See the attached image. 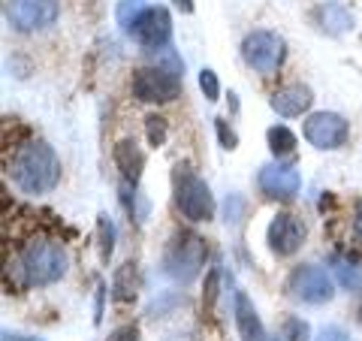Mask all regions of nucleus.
Here are the masks:
<instances>
[{"label":"nucleus","instance_id":"nucleus-27","mask_svg":"<svg viewBox=\"0 0 362 341\" xmlns=\"http://www.w3.org/2000/svg\"><path fill=\"white\" fill-rule=\"evenodd\" d=\"M218 130H221L223 149H235V133H233V130H230V133H226V124H223V121H218Z\"/></svg>","mask_w":362,"mask_h":341},{"label":"nucleus","instance_id":"nucleus-5","mask_svg":"<svg viewBox=\"0 0 362 341\" xmlns=\"http://www.w3.org/2000/svg\"><path fill=\"white\" fill-rule=\"evenodd\" d=\"M284 54H287V42L284 37L272 30H254L247 33L245 42H242V58L251 70L263 73V76H272L284 64Z\"/></svg>","mask_w":362,"mask_h":341},{"label":"nucleus","instance_id":"nucleus-2","mask_svg":"<svg viewBox=\"0 0 362 341\" xmlns=\"http://www.w3.org/2000/svg\"><path fill=\"white\" fill-rule=\"evenodd\" d=\"M66 269H70V257L58 242H49V238H33L25 245L18 260V272L25 278L28 287H49V284H58Z\"/></svg>","mask_w":362,"mask_h":341},{"label":"nucleus","instance_id":"nucleus-17","mask_svg":"<svg viewBox=\"0 0 362 341\" xmlns=\"http://www.w3.org/2000/svg\"><path fill=\"white\" fill-rule=\"evenodd\" d=\"M136 287H139V281H136V263H124V266L115 272L112 296H115L118 302H133V299H136Z\"/></svg>","mask_w":362,"mask_h":341},{"label":"nucleus","instance_id":"nucleus-1","mask_svg":"<svg viewBox=\"0 0 362 341\" xmlns=\"http://www.w3.org/2000/svg\"><path fill=\"white\" fill-rule=\"evenodd\" d=\"M9 175H13L16 187L30 197H42L58 187L61 181V157L54 154V149L42 139H30L25 145H18V151L13 154L9 163Z\"/></svg>","mask_w":362,"mask_h":341},{"label":"nucleus","instance_id":"nucleus-25","mask_svg":"<svg viewBox=\"0 0 362 341\" xmlns=\"http://www.w3.org/2000/svg\"><path fill=\"white\" fill-rule=\"evenodd\" d=\"M317 341H354V338H350V333H344L341 326H326V329H320Z\"/></svg>","mask_w":362,"mask_h":341},{"label":"nucleus","instance_id":"nucleus-6","mask_svg":"<svg viewBox=\"0 0 362 341\" xmlns=\"http://www.w3.org/2000/svg\"><path fill=\"white\" fill-rule=\"evenodd\" d=\"M130 88L139 103H169L181 94V79L178 73L163 70V67H142L133 73Z\"/></svg>","mask_w":362,"mask_h":341},{"label":"nucleus","instance_id":"nucleus-9","mask_svg":"<svg viewBox=\"0 0 362 341\" xmlns=\"http://www.w3.org/2000/svg\"><path fill=\"white\" fill-rule=\"evenodd\" d=\"M127 33L148 52L163 49V45L173 40V18H169L163 6H145L142 16L133 21Z\"/></svg>","mask_w":362,"mask_h":341},{"label":"nucleus","instance_id":"nucleus-14","mask_svg":"<svg viewBox=\"0 0 362 341\" xmlns=\"http://www.w3.org/2000/svg\"><path fill=\"white\" fill-rule=\"evenodd\" d=\"M269 103H272V109H275L278 115L296 118L314 103V94H311V88H305V85H287V88L275 91Z\"/></svg>","mask_w":362,"mask_h":341},{"label":"nucleus","instance_id":"nucleus-26","mask_svg":"<svg viewBox=\"0 0 362 341\" xmlns=\"http://www.w3.org/2000/svg\"><path fill=\"white\" fill-rule=\"evenodd\" d=\"M109 341H139V333H136L133 326H121L109 335Z\"/></svg>","mask_w":362,"mask_h":341},{"label":"nucleus","instance_id":"nucleus-19","mask_svg":"<svg viewBox=\"0 0 362 341\" xmlns=\"http://www.w3.org/2000/svg\"><path fill=\"white\" fill-rule=\"evenodd\" d=\"M97 230H100V260L109 263L112 251H115V226H112V221L106 218V214H100Z\"/></svg>","mask_w":362,"mask_h":341},{"label":"nucleus","instance_id":"nucleus-30","mask_svg":"<svg viewBox=\"0 0 362 341\" xmlns=\"http://www.w3.org/2000/svg\"><path fill=\"white\" fill-rule=\"evenodd\" d=\"M175 6L181 13H194V0H175Z\"/></svg>","mask_w":362,"mask_h":341},{"label":"nucleus","instance_id":"nucleus-29","mask_svg":"<svg viewBox=\"0 0 362 341\" xmlns=\"http://www.w3.org/2000/svg\"><path fill=\"white\" fill-rule=\"evenodd\" d=\"M354 233L362 238V206L356 209V218H354Z\"/></svg>","mask_w":362,"mask_h":341},{"label":"nucleus","instance_id":"nucleus-8","mask_svg":"<svg viewBox=\"0 0 362 341\" xmlns=\"http://www.w3.org/2000/svg\"><path fill=\"white\" fill-rule=\"evenodd\" d=\"M287 290L290 296L296 302H305V305H323L335 296L332 290V278L326 275L323 266H296L290 272L287 278Z\"/></svg>","mask_w":362,"mask_h":341},{"label":"nucleus","instance_id":"nucleus-3","mask_svg":"<svg viewBox=\"0 0 362 341\" xmlns=\"http://www.w3.org/2000/svg\"><path fill=\"white\" fill-rule=\"evenodd\" d=\"M206 257H209L206 238L197 233H178L166 248L163 272L178 284H190L206 266Z\"/></svg>","mask_w":362,"mask_h":341},{"label":"nucleus","instance_id":"nucleus-15","mask_svg":"<svg viewBox=\"0 0 362 341\" xmlns=\"http://www.w3.org/2000/svg\"><path fill=\"white\" fill-rule=\"evenodd\" d=\"M112 157H115V166L121 178L127 181V185H136L142 175V166H145V154L139 151V145H136L133 139H121L115 145V151H112Z\"/></svg>","mask_w":362,"mask_h":341},{"label":"nucleus","instance_id":"nucleus-23","mask_svg":"<svg viewBox=\"0 0 362 341\" xmlns=\"http://www.w3.org/2000/svg\"><path fill=\"white\" fill-rule=\"evenodd\" d=\"M284 338L287 341H308L311 338V329L305 320H296V317H290V320L284 323Z\"/></svg>","mask_w":362,"mask_h":341},{"label":"nucleus","instance_id":"nucleus-4","mask_svg":"<svg viewBox=\"0 0 362 341\" xmlns=\"http://www.w3.org/2000/svg\"><path fill=\"white\" fill-rule=\"evenodd\" d=\"M173 181H175V206L187 221L199 224V221H211L214 218L211 187L197 173H190L187 166H178Z\"/></svg>","mask_w":362,"mask_h":341},{"label":"nucleus","instance_id":"nucleus-16","mask_svg":"<svg viewBox=\"0 0 362 341\" xmlns=\"http://www.w3.org/2000/svg\"><path fill=\"white\" fill-rule=\"evenodd\" d=\"M329 263H332V272H335L338 284H341L344 290H350V293H359L362 290V266L356 263V260H350L344 254H335Z\"/></svg>","mask_w":362,"mask_h":341},{"label":"nucleus","instance_id":"nucleus-22","mask_svg":"<svg viewBox=\"0 0 362 341\" xmlns=\"http://www.w3.org/2000/svg\"><path fill=\"white\" fill-rule=\"evenodd\" d=\"M145 130H148V142L157 145V149L166 142V121L160 115H148V118H145Z\"/></svg>","mask_w":362,"mask_h":341},{"label":"nucleus","instance_id":"nucleus-12","mask_svg":"<svg viewBox=\"0 0 362 341\" xmlns=\"http://www.w3.org/2000/svg\"><path fill=\"white\" fill-rule=\"evenodd\" d=\"M257 185H259V190H263L269 200H293L299 193V187H302V178L296 173V166H290V163H269V166L259 169Z\"/></svg>","mask_w":362,"mask_h":341},{"label":"nucleus","instance_id":"nucleus-31","mask_svg":"<svg viewBox=\"0 0 362 341\" xmlns=\"http://www.w3.org/2000/svg\"><path fill=\"white\" fill-rule=\"evenodd\" d=\"M359 323H362V308H359Z\"/></svg>","mask_w":362,"mask_h":341},{"label":"nucleus","instance_id":"nucleus-24","mask_svg":"<svg viewBox=\"0 0 362 341\" xmlns=\"http://www.w3.org/2000/svg\"><path fill=\"white\" fill-rule=\"evenodd\" d=\"M199 88H202V94H206L209 100L221 97V82H218V76H214V70H202L199 73Z\"/></svg>","mask_w":362,"mask_h":341},{"label":"nucleus","instance_id":"nucleus-28","mask_svg":"<svg viewBox=\"0 0 362 341\" xmlns=\"http://www.w3.org/2000/svg\"><path fill=\"white\" fill-rule=\"evenodd\" d=\"M4 341H42V338H33V335H16V333H4Z\"/></svg>","mask_w":362,"mask_h":341},{"label":"nucleus","instance_id":"nucleus-13","mask_svg":"<svg viewBox=\"0 0 362 341\" xmlns=\"http://www.w3.org/2000/svg\"><path fill=\"white\" fill-rule=\"evenodd\" d=\"M233 314H235V326H239V333H242L245 341H269L263 323H259V314L254 308V302L247 299L245 290H235V296H233Z\"/></svg>","mask_w":362,"mask_h":341},{"label":"nucleus","instance_id":"nucleus-7","mask_svg":"<svg viewBox=\"0 0 362 341\" xmlns=\"http://www.w3.org/2000/svg\"><path fill=\"white\" fill-rule=\"evenodd\" d=\"M58 0H6V21L18 33H37L58 21Z\"/></svg>","mask_w":362,"mask_h":341},{"label":"nucleus","instance_id":"nucleus-10","mask_svg":"<svg viewBox=\"0 0 362 341\" xmlns=\"http://www.w3.org/2000/svg\"><path fill=\"white\" fill-rule=\"evenodd\" d=\"M347 133H350V127H347V121L338 115V112H314V115L305 121V139H308L314 149H320V151L341 149Z\"/></svg>","mask_w":362,"mask_h":341},{"label":"nucleus","instance_id":"nucleus-21","mask_svg":"<svg viewBox=\"0 0 362 341\" xmlns=\"http://www.w3.org/2000/svg\"><path fill=\"white\" fill-rule=\"evenodd\" d=\"M142 9H145V0H121V6H118V21H121V28L130 30L133 21L142 16Z\"/></svg>","mask_w":362,"mask_h":341},{"label":"nucleus","instance_id":"nucleus-18","mask_svg":"<svg viewBox=\"0 0 362 341\" xmlns=\"http://www.w3.org/2000/svg\"><path fill=\"white\" fill-rule=\"evenodd\" d=\"M320 21H323V30H329V33H344L354 28V16H350L341 4L320 6Z\"/></svg>","mask_w":362,"mask_h":341},{"label":"nucleus","instance_id":"nucleus-20","mask_svg":"<svg viewBox=\"0 0 362 341\" xmlns=\"http://www.w3.org/2000/svg\"><path fill=\"white\" fill-rule=\"evenodd\" d=\"M269 149L275 151L278 157L281 154H290L293 149H296V136H293L287 127H272L269 130Z\"/></svg>","mask_w":362,"mask_h":341},{"label":"nucleus","instance_id":"nucleus-11","mask_svg":"<svg viewBox=\"0 0 362 341\" xmlns=\"http://www.w3.org/2000/svg\"><path fill=\"white\" fill-rule=\"evenodd\" d=\"M266 242L272 248V254L278 257H290L296 254L302 242H305V224L296 218V214H275L266 230Z\"/></svg>","mask_w":362,"mask_h":341}]
</instances>
